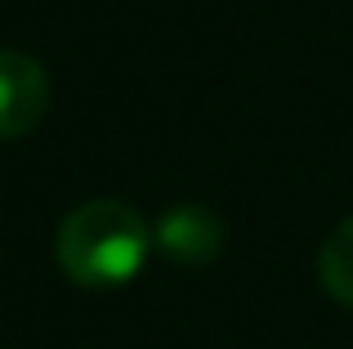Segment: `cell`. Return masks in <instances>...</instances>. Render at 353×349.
Instances as JSON below:
<instances>
[{
    "label": "cell",
    "mask_w": 353,
    "mask_h": 349,
    "mask_svg": "<svg viewBox=\"0 0 353 349\" xmlns=\"http://www.w3.org/2000/svg\"><path fill=\"white\" fill-rule=\"evenodd\" d=\"M50 77L32 54L0 50V143L23 139L45 121Z\"/></svg>",
    "instance_id": "7a4b0ae2"
},
{
    "label": "cell",
    "mask_w": 353,
    "mask_h": 349,
    "mask_svg": "<svg viewBox=\"0 0 353 349\" xmlns=\"http://www.w3.org/2000/svg\"><path fill=\"white\" fill-rule=\"evenodd\" d=\"M318 278H322V287H327V296H336L340 305L353 309V215L340 219V224L331 228V237L322 242Z\"/></svg>",
    "instance_id": "277c9868"
},
{
    "label": "cell",
    "mask_w": 353,
    "mask_h": 349,
    "mask_svg": "<svg viewBox=\"0 0 353 349\" xmlns=\"http://www.w3.org/2000/svg\"><path fill=\"white\" fill-rule=\"evenodd\" d=\"M152 224L134 206L99 197L59 224V269L90 291L125 287L152 255Z\"/></svg>",
    "instance_id": "6da1fadb"
},
{
    "label": "cell",
    "mask_w": 353,
    "mask_h": 349,
    "mask_svg": "<svg viewBox=\"0 0 353 349\" xmlns=\"http://www.w3.org/2000/svg\"><path fill=\"white\" fill-rule=\"evenodd\" d=\"M152 242H157V251L174 264H206V260L219 255L224 224H219L206 206H170L152 224Z\"/></svg>",
    "instance_id": "3957f363"
}]
</instances>
